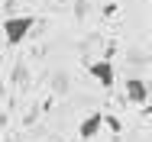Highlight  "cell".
Wrapping results in <instances>:
<instances>
[{
    "instance_id": "1",
    "label": "cell",
    "mask_w": 152,
    "mask_h": 142,
    "mask_svg": "<svg viewBox=\"0 0 152 142\" xmlns=\"http://www.w3.org/2000/svg\"><path fill=\"white\" fill-rule=\"evenodd\" d=\"M32 26H36L32 16H10V20H3V36H7L10 45H20V42L32 32Z\"/></svg>"
},
{
    "instance_id": "2",
    "label": "cell",
    "mask_w": 152,
    "mask_h": 142,
    "mask_svg": "<svg viewBox=\"0 0 152 142\" xmlns=\"http://www.w3.org/2000/svg\"><path fill=\"white\" fill-rule=\"evenodd\" d=\"M91 74L100 81V87H113V61H107V58H100V61H91Z\"/></svg>"
},
{
    "instance_id": "3",
    "label": "cell",
    "mask_w": 152,
    "mask_h": 142,
    "mask_svg": "<svg viewBox=\"0 0 152 142\" xmlns=\"http://www.w3.org/2000/svg\"><path fill=\"white\" fill-rule=\"evenodd\" d=\"M100 126H104V113H88L81 119V126H78V136L81 139H94L100 133Z\"/></svg>"
},
{
    "instance_id": "4",
    "label": "cell",
    "mask_w": 152,
    "mask_h": 142,
    "mask_svg": "<svg viewBox=\"0 0 152 142\" xmlns=\"http://www.w3.org/2000/svg\"><path fill=\"white\" fill-rule=\"evenodd\" d=\"M126 97H129L133 103H146V100H149V84H146L142 78H129V81H126Z\"/></svg>"
}]
</instances>
